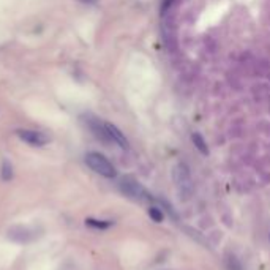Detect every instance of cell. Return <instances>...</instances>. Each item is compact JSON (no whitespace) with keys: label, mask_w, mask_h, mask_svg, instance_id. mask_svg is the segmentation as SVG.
<instances>
[{"label":"cell","mask_w":270,"mask_h":270,"mask_svg":"<svg viewBox=\"0 0 270 270\" xmlns=\"http://www.w3.org/2000/svg\"><path fill=\"white\" fill-rule=\"evenodd\" d=\"M104 130H106V133H107V138H109V141L111 142H116V144L119 146V147H122V149H128L130 147V144H128V139L125 138V134L117 128L116 125H113V123H109V122H104Z\"/></svg>","instance_id":"5"},{"label":"cell","mask_w":270,"mask_h":270,"mask_svg":"<svg viewBox=\"0 0 270 270\" xmlns=\"http://www.w3.org/2000/svg\"><path fill=\"white\" fill-rule=\"evenodd\" d=\"M149 217L155 221V223H161V221L165 220V215H163L161 209L160 207H155V205L149 209Z\"/></svg>","instance_id":"9"},{"label":"cell","mask_w":270,"mask_h":270,"mask_svg":"<svg viewBox=\"0 0 270 270\" xmlns=\"http://www.w3.org/2000/svg\"><path fill=\"white\" fill-rule=\"evenodd\" d=\"M193 139V144L196 146V149L202 153V155H209V147H207V142L204 141V138L199 133H193L192 136Z\"/></svg>","instance_id":"7"},{"label":"cell","mask_w":270,"mask_h":270,"mask_svg":"<svg viewBox=\"0 0 270 270\" xmlns=\"http://www.w3.org/2000/svg\"><path fill=\"white\" fill-rule=\"evenodd\" d=\"M172 180H174V185H176V190H177L180 199L186 201L192 198V195L195 192V183L192 179L190 168L185 163H177L172 168Z\"/></svg>","instance_id":"1"},{"label":"cell","mask_w":270,"mask_h":270,"mask_svg":"<svg viewBox=\"0 0 270 270\" xmlns=\"http://www.w3.org/2000/svg\"><path fill=\"white\" fill-rule=\"evenodd\" d=\"M81 2H89V4H92V2H95V0H81Z\"/></svg>","instance_id":"12"},{"label":"cell","mask_w":270,"mask_h":270,"mask_svg":"<svg viewBox=\"0 0 270 270\" xmlns=\"http://www.w3.org/2000/svg\"><path fill=\"white\" fill-rule=\"evenodd\" d=\"M86 225L97 228V229H107L109 226H113V221H106V220H95V218H87Z\"/></svg>","instance_id":"8"},{"label":"cell","mask_w":270,"mask_h":270,"mask_svg":"<svg viewBox=\"0 0 270 270\" xmlns=\"http://www.w3.org/2000/svg\"><path fill=\"white\" fill-rule=\"evenodd\" d=\"M120 190H122V193L125 196H128L131 199H136V201H153L152 195L147 192V190L142 186L136 179L130 177V176H126L120 180L119 183Z\"/></svg>","instance_id":"3"},{"label":"cell","mask_w":270,"mask_h":270,"mask_svg":"<svg viewBox=\"0 0 270 270\" xmlns=\"http://www.w3.org/2000/svg\"><path fill=\"white\" fill-rule=\"evenodd\" d=\"M86 163L87 166L95 171L97 174H100V176L106 177V179H114L117 176V171L114 168V165L111 163L107 158L98 152H90L86 155Z\"/></svg>","instance_id":"2"},{"label":"cell","mask_w":270,"mask_h":270,"mask_svg":"<svg viewBox=\"0 0 270 270\" xmlns=\"http://www.w3.org/2000/svg\"><path fill=\"white\" fill-rule=\"evenodd\" d=\"M0 176H2V179H4L5 182L11 180V177H13V168H11V165H10L8 161H4V165H2V172H0Z\"/></svg>","instance_id":"10"},{"label":"cell","mask_w":270,"mask_h":270,"mask_svg":"<svg viewBox=\"0 0 270 270\" xmlns=\"http://www.w3.org/2000/svg\"><path fill=\"white\" fill-rule=\"evenodd\" d=\"M8 237L14 242L24 244V242H29L32 239V234H30V231L27 228H13V229H10Z\"/></svg>","instance_id":"6"},{"label":"cell","mask_w":270,"mask_h":270,"mask_svg":"<svg viewBox=\"0 0 270 270\" xmlns=\"http://www.w3.org/2000/svg\"><path fill=\"white\" fill-rule=\"evenodd\" d=\"M16 134H18V138L21 141L27 142V144H30V146H35V147H41L49 142V138L37 130H18Z\"/></svg>","instance_id":"4"},{"label":"cell","mask_w":270,"mask_h":270,"mask_svg":"<svg viewBox=\"0 0 270 270\" xmlns=\"http://www.w3.org/2000/svg\"><path fill=\"white\" fill-rule=\"evenodd\" d=\"M226 267L228 270H242V264L239 262L235 256H226Z\"/></svg>","instance_id":"11"}]
</instances>
